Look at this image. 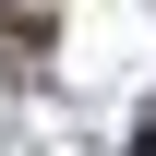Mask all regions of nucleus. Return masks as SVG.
I'll return each mask as SVG.
<instances>
[{
    "label": "nucleus",
    "instance_id": "nucleus-1",
    "mask_svg": "<svg viewBox=\"0 0 156 156\" xmlns=\"http://www.w3.org/2000/svg\"><path fill=\"white\" fill-rule=\"evenodd\" d=\"M132 156H156V108H144V132H132Z\"/></svg>",
    "mask_w": 156,
    "mask_h": 156
}]
</instances>
